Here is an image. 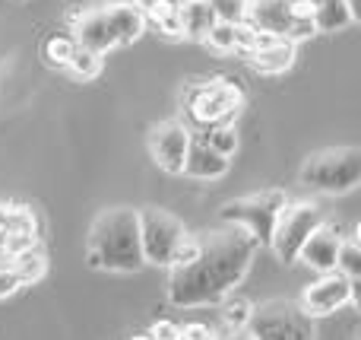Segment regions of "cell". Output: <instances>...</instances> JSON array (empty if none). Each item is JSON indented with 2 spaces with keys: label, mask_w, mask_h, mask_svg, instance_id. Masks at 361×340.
<instances>
[{
  "label": "cell",
  "mask_w": 361,
  "mask_h": 340,
  "mask_svg": "<svg viewBox=\"0 0 361 340\" xmlns=\"http://www.w3.org/2000/svg\"><path fill=\"white\" fill-rule=\"evenodd\" d=\"M257 248V239L228 223L222 229L197 235V252L169 267V299L178 309L225 303L231 290L247 277Z\"/></svg>",
  "instance_id": "obj_1"
},
{
  "label": "cell",
  "mask_w": 361,
  "mask_h": 340,
  "mask_svg": "<svg viewBox=\"0 0 361 340\" xmlns=\"http://www.w3.org/2000/svg\"><path fill=\"white\" fill-rule=\"evenodd\" d=\"M225 324H228V331H238V328H244L247 324V318H250V305L244 303V299H235V303H228L225 305Z\"/></svg>",
  "instance_id": "obj_27"
},
{
  "label": "cell",
  "mask_w": 361,
  "mask_h": 340,
  "mask_svg": "<svg viewBox=\"0 0 361 340\" xmlns=\"http://www.w3.org/2000/svg\"><path fill=\"white\" fill-rule=\"evenodd\" d=\"M190 137H193V131L184 124V121H162V124L152 127L149 131V153H152L159 169L169 172V175H180Z\"/></svg>",
  "instance_id": "obj_13"
},
{
  "label": "cell",
  "mask_w": 361,
  "mask_h": 340,
  "mask_svg": "<svg viewBox=\"0 0 361 340\" xmlns=\"http://www.w3.org/2000/svg\"><path fill=\"white\" fill-rule=\"evenodd\" d=\"M89 264L114 274H133L143 267L137 210L108 207L95 216L89 229Z\"/></svg>",
  "instance_id": "obj_2"
},
{
  "label": "cell",
  "mask_w": 361,
  "mask_h": 340,
  "mask_svg": "<svg viewBox=\"0 0 361 340\" xmlns=\"http://www.w3.org/2000/svg\"><path fill=\"white\" fill-rule=\"evenodd\" d=\"M137 223H140V248H143V264H156V267H171L175 252L180 248V242L187 239V226L178 220L175 213L162 207H143L137 210Z\"/></svg>",
  "instance_id": "obj_9"
},
{
  "label": "cell",
  "mask_w": 361,
  "mask_h": 340,
  "mask_svg": "<svg viewBox=\"0 0 361 340\" xmlns=\"http://www.w3.org/2000/svg\"><path fill=\"white\" fill-rule=\"evenodd\" d=\"M203 45H209L219 54H228V51H238V23H222L219 19L209 32H206Z\"/></svg>",
  "instance_id": "obj_23"
},
{
  "label": "cell",
  "mask_w": 361,
  "mask_h": 340,
  "mask_svg": "<svg viewBox=\"0 0 361 340\" xmlns=\"http://www.w3.org/2000/svg\"><path fill=\"white\" fill-rule=\"evenodd\" d=\"M133 340H152V337H149V334H143V337H133Z\"/></svg>",
  "instance_id": "obj_33"
},
{
  "label": "cell",
  "mask_w": 361,
  "mask_h": 340,
  "mask_svg": "<svg viewBox=\"0 0 361 340\" xmlns=\"http://www.w3.org/2000/svg\"><path fill=\"white\" fill-rule=\"evenodd\" d=\"M203 140L212 146L216 153H222L225 159H231L238 153V134H235V124H219V127H209V131H200Z\"/></svg>",
  "instance_id": "obj_24"
},
{
  "label": "cell",
  "mask_w": 361,
  "mask_h": 340,
  "mask_svg": "<svg viewBox=\"0 0 361 340\" xmlns=\"http://www.w3.org/2000/svg\"><path fill=\"white\" fill-rule=\"evenodd\" d=\"M324 223V210L314 201H288L286 207L276 216L273 235H269V248L276 252L279 261H295L298 258V248L305 245V239L314 229Z\"/></svg>",
  "instance_id": "obj_10"
},
{
  "label": "cell",
  "mask_w": 361,
  "mask_h": 340,
  "mask_svg": "<svg viewBox=\"0 0 361 340\" xmlns=\"http://www.w3.org/2000/svg\"><path fill=\"white\" fill-rule=\"evenodd\" d=\"M42 223L29 204L4 201L0 204V258H16L19 252H29L38 245Z\"/></svg>",
  "instance_id": "obj_11"
},
{
  "label": "cell",
  "mask_w": 361,
  "mask_h": 340,
  "mask_svg": "<svg viewBox=\"0 0 361 340\" xmlns=\"http://www.w3.org/2000/svg\"><path fill=\"white\" fill-rule=\"evenodd\" d=\"M244 23L269 35L288 38V42H305L317 35L314 13L307 0H247Z\"/></svg>",
  "instance_id": "obj_6"
},
{
  "label": "cell",
  "mask_w": 361,
  "mask_h": 340,
  "mask_svg": "<svg viewBox=\"0 0 361 340\" xmlns=\"http://www.w3.org/2000/svg\"><path fill=\"white\" fill-rule=\"evenodd\" d=\"M355 305L358 303V280L343 277L339 271H326L317 283H311L305 293H301V309L311 318H324L333 315L343 305Z\"/></svg>",
  "instance_id": "obj_12"
},
{
  "label": "cell",
  "mask_w": 361,
  "mask_h": 340,
  "mask_svg": "<svg viewBox=\"0 0 361 340\" xmlns=\"http://www.w3.org/2000/svg\"><path fill=\"white\" fill-rule=\"evenodd\" d=\"M149 337L152 340H178L180 337V324H175V322H156L149 328Z\"/></svg>",
  "instance_id": "obj_30"
},
{
  "label": "cell",
  "mask_w": 361,
  "mask_h": 340,
  "mask_svg": "<svg viewBox=\"0 0 361 340\" xmlns=\"http://www.w3.org/2000/svg\"><path fill=\"white\" fill-rule=\"evenodd\" d=\"M307 4H311L317 32H339V29L355 23L349 6H345V0H307Z\"/></svg>",
  "instance_id": "obj_19"
},
{
  "label": "cell",
  "mask_w": 361,
  "mask_h": 340,
  "mask_svg": "<svg viewBox=\"0 0 361 340\" xmlns=\"http://www.w3.org/2000/svg\"><path fill=\"white\" fill-rule=\"evenodd\" d=\"M295 57H298V42H288V38L260 32L257 45L244 54V61L260 76H279V74H286V70H292Z\"/></svg>",
  "instance_id": "obj_14"
},
{
  "label": "cell",
  "mask_w": 361,
  "mask_h": 340,
  "mask_svg": "<svg viewBox=\"0 0 361 340\" xmlns=\"http://www.w3.org/2000/svg\"><path fill=\"white\" fill-rule=\"evenodd\" d=\"M133 6L140 10L146 29L162 32L165 38H184L180 32V13H178V0H130Z\"/></svg>",
  "instance_id": "obj_17"
},
{
  "label": "cell",
  "mask_w": 361,
  "mask_h": 340,
  "mask_svg": "<svg viewBox=\"0 0 361 340\" xmlns=\"http://www.w3.org/2000/svg\"><path fill=\"white\" fill-rule=\"evenodd\" d=\"M143 32H146V23L130 0L102 4V6H92V10H82L73 16L76 45L95 51V54H108L114 48L133 45Z\"/></svg>",
  "instance_id": "obj_3"
},
{
  "label": "cell",
  "mask_w": 361,
  "mask_h": 340,
  "mask_svg": "<svg viewBox=\"0 0 361 340\" xmlns=\"http://www.w3.org/2000/svg\"><path fill=\"white\" fill-rule=\"evenodd\" d=\"M286 204H288L286 191L267 188V191H257V194H244V197H235V201L222 204L219 216H222V223H228V226H241L250 239H257V245H269L276 216H279V210L286 207Z\"/></svg>",
  "instance_id": "obj_8"
},
{
  "label": "cell",
  "mask_w": 361,
  "mask_h": 340,
  "mask_svg": "<svg viewBox=\"0 0 361 340\" xmlns=\"http://www.w3.org/2000/svg\"><path fill=\"white\" fill-rule=\"evenodd\" d=\"M345 6H349V13H352V19H361V10H358V0H345Z\"/></svg>",
  "instance_id": "obj_32"
},
{
  "label": "cell",
  "mask_w": 361,
  "mask_h": 340,
  "mask_svg": "<svg viewBox=\"0 0 361 340\" xmlns=\"http://www.w3.org/2000/svg\"><path fill=\"white\" fill-rule=\"evenodd\" d=\"M19 277H16V271H13L10 264L6 267H0V299H6V296H13V293H19Z\"/></svg>",
  "instance_id": "obj_29"
},
{
  "label": "cell",
  "mask_w": 361,
  "mask_h": 340,
  "mask_svg": "<svg viewBox=\"0 0 361 340\" xmlns=\"http://www.w3.org/2000/svg\"><path fill=\"white\" fill-rule=\"evenodd\" d=\"M102 57H105V54H95V51H89V48H82V45H76L73 57L67 61V67H63V70H67L73 80L89 83V80H95V76L102 74Z\"/></svg>",
  "instance_id": "obj_21"
},
{
  "label": "cell",
  "mask_w": 361,
  "mask_h": 340,
  "mask_svg": "<svg viewBox=\"0 0 361 340\" xmlns=\"http://www.w3.org/2000/svg\"><path fill=\"white\" fill-rule=\"evenodd\" d=\"M73 51H76V38L67 35V32H54V35H48L44 38V45H42L44 61H48L51 67H57V70L67 67V61L73 57Z\"/></svg>",
  "instance_id": "obj_22"
},
{
  "label": "cell",
  "mask_w": 361,
  "mask_h": 340,
  "mask_svg": "<svg viewBox=\"0 0 361 340\" xmlns=\"http://www.w3.org/2000/svg\"><path fill=\"white\" fill-rule=\"evenodd\" d=\"M247 334L254 340H317V324L292 299H273L250 309Z\"/></svg>",
  "instance_id": "obj_7"
},
{
  "label": "cell",
  "mask_w": 361,
  "mask_h": 340,
  "mask_svg": "<svg viewBox=\"0 0 361 340\" xmlns=\"http://www.w3.org/2000/svg\"><path fill=\"white\" fill-rule=\"evenodd\" d=\"M339 245H343V235H339L333 226H326V220H324V223H320V226L305 239V245L298 248V258H295V261H301V264L314 267V271H320V274L336 271Z\"/></svg>",
  "instance_id": "obj_15"
},
{
  "label": "cell",
  "mask_w": 361,
  "mask_h": 340,
  "mask_svg": "<svg viewBox=\"0 0 361 340\" xmlns=\"http://www.w3.org/2000/svg\"><path fill=\"white\" fill-rule=\"evenodd\" d=\"M184 124L197 131H209L219 124H235V118L244 108V89L238 80L216 76L206 83H193L184 89Z\"/></svg>",
  "instance_id": "obj_4"
},
{
  "label": "cell",
  "mask_w": 361,
  "mask_h": 340,
  "mask_svg": "<svg viewBox=\"0 0 361 340\" xmlns=\"http://www.w3.org/2000/svg\"><path fill=\"white\" fill-rule=\"evenodd\" d=\"M301 184L324 194H349L361 182V150L358 146H326L305 159L298 172Z\"/></svg>",
  "instance_id": "obj_5"
},
{
  "label": "cell",
  "mask_w": 361,
  "mask_h": 340,
  "mask_svg": "<svg viewBox=\"0 0 361 340\" xmlns=\"http://www.w3.org/2000/svg\"><path fill=\"white\" fill-rule=\"evenodd\" d=\"M231 159H225L222 153H216L209 143L200 137H190V146H187V156H184V169L180 175H190V178H203V182H212V178H222L228 172Z\"/></svg>",
  "instance_id": "obj_16"
},
{
  "label": "cell",
  "mask_w": 361,
  "mask_h": 340,
  "mask_svg": "<svg viewBox=\"0 0 361 340\" xmlns=\"http://www.w3.org/2000/svg\"><path fill=\"white\" fill-rule=\"evenodd\" d=\"M10 267L16 271V277H19V283L23 286H32V283H38V280L48 274V258L42 254V248H29V252H19L16 258H10Z\"/></svg>",
  "instance_id": "obj_20"
},
{
  "label": "cell",
  "mask_w": 361,
  "mask_h": 340,
  "mask_svg": "<svg viewBox=\"0 0 361 340\" xmlns=\"http://www.w3.org/2000/svg\"><path fill=\"white\" fill-rule=\"evenodd\" d=\"M178 13H180V32L190 42H203L206 32L219 23L209 0H184V4H178Z\"/></svg>",
  "instance_id": "obj_18"
},
{
  "label": "cell",
  "mask_w": 361,
  "mask_h": 340,
  "mask_svg": "<svg viewBox=\"0 0 361 340\" xmlns=\"http://www.w3.org/2000/svg\"><path fill=\"white\" fill-rule=\"evenodd\" d=\"M336 271L343 274V277H349V280L361 277V248H358L355 239H349V242H343V245H339Z\"/></svg>",
  "instance_id": "obj_25"
},
{
  "label": "cell",
  "mask_w": 361,
  "mask_h": 340,
  "mask_svg": "<svg viewBox=\"0 0 361 340\" xmlns=\"http://www.w3.org/2000/svg\"><path fill=\"white\" fill-rule=\"evenodd\" d=\"M219 334L209 328V324L203 322H187L184 328H180V337L178 340H216Z\"/></svg>",
  "instance_id": "obj_28"
},
{
  "label": "cell",
  "mask_w": 361,
  "mask_h": 340,
  "mask_svg": "<svg viewBox=\"0 0 361 340\" xmlns=\"http://www.w3.org/2000/svg\"><path fill=\"white\" fill-rule=\"evenodd\" d=\"M209 6L222 23H244V13H247V0H209Z\"/></svg>",
  "instance_id": "obj_26"
},
{
  "label": "cell",
  "mask_w": 361,
  "mask_h": 340,
  "mask_svg": "<svg viewBox=\"0 0 361 340\" xmlns=\"http://www.w3.org/2000/svg\"><path fill=\"white\" fill-rule=\"evenodd\" d=\"M216 340H254V337L247 334V328H238V331H225V334Z\"/></svg>",
  "instance_id": "obj_31"
}]
</instances>
